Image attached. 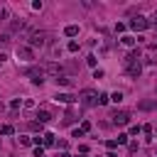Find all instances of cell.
Segmentation results:
<instances>
[{"instance_id": "cell-1", "label": "cell", "mask_w": 157, "mask_h": 157, "mask_svg": "<svg viewBox=\"0 0 157 157\" xmlns=\"http://www.w3.org/2000/svg\"><path fill=\"white\" fill-rule=\"evenodd\" d=\"M47 44H52L49 32H44V30H32L30 32V47L32 49H35V47H47Z\"/></svg>"}, {"instance_id": "cell-2", "label": "cell", "mask_w": 157, "mask_h": 157, "mask_svg": "<svg viewBox=\"0 0 157 157\" xmlns=\"http://www.w3.org/2000/svg\"><path fill=\"white\" fill-rule=\"evenodd\" d=\"M25 74L32 79V84H37V86H42L44 84V76H47L44 66H30V69H25Z\"/></svg>"}, {"instance_id": "cell-3", "label": "cell", "mask_w": 157, "mask_h": 157, "mask_svg": "<svg viewBox=\"0 0 157 157\" xmlns=\"http://www.w3.org/2000/svg\"><path fill=\"white\" fill-rule=\"evenodd\" d=\"M79 101H81L86 108H93V106H98V93L91 91V88H84V91H81V96H79Z\"/></svg>"}, {"instance_id": "cell-4", "label": "cell", "mask_w": 157, "mask_h": 157, "mask_svg": "<svg viewBox=\"0 0 157 157\" xmlns=\"http://www.w3.org/2000/svg\"><path fill=\"white\" fill-rule=\"evenodd\" d=\"M44 71H47V74H54V76L59 79V76H64L66 69H64L61 64H57V61H47V64H44Z\"/></svg>"}, {"instance_id": "cell-5", "label": "cell", "mask_w": 157, "mask_h": 157, "mask_svg": "<svg viewBox=\"0 0 157 157\" xmlns=\"http://www.w3.org/2000/svg\"><path fill=\"white\" fill-rule=\"evenodd\" d=\"M17 59L20 61H32L35 59V49L32 47H17Z\"/></svg>"}, {"instance_id": "cell-6", "label": "cell", "mask_w": 157, "mask_h": 157, "mask_svg": "<svg viewBox=\"0 0 157 157\" xmlns=\"http://www.w3.org/2000/svg\"><path fill=\"white\" fill-rule=\"evenodd\" d=\"M111 118H113L115 125H125V123H130V113L128 111H113Z\"/></svg>"}, {"instance_id": "cell-7", "label": "cell", "mask_w": 157, "mask_h": 157, "mask_svg": "<svg viewBox=\"0 0 157 157\" xmlns=\"http://www.w3.org/2000/svg\"><path fill=\"white\" fill-rule=\"evenodd\" d=\"M147 25H150V22H147V20H145V17H140V15L130 20V27H133V30H138V32H140V30H145V27H147Z\"/></svg>"}, {"instance_id": "cell-8", "label": "cell", "mask_w": 157, "mask_h": 157, "mask_svg": "<svg viewBox=\"0 0 157 157\" xmlns=\"http://www.w3.org/2000/svg\"><path fill=\"white\" fill-rule=\"evenodd\" d=\"M25 27H27V22H25V20H12V22H10V32H20V30H25Z\"/></svg>"}, {"instance_id": "cell-9", "label": "cell", "mask_w": 157, "mask_h": 157, "mask_svg": "<svg viewBox=\"0 0 157 157\" xmlns=\"http://www.w3.org/2000/svg\"><path fill=\"white\" fill-rule=\"evenodd\" d=\"M54 101H57V103H74L76 98H74L71 93H57V98H54Z\"/></svg>"}, {"instance_id": "cell-10", "label": "cell", "mask_w": 157, "mask_h": 157, "mask_svg": "<svg viewBox=\"0 0 157 157\" xmlns=\"http://www.w3.org/2000/svg\"><path fill=\"white\" fill-rule=\"evenodd\" d=\"M49 120H52L49 111H37V123H49Z\"/></svg>"}, {"instance_id": "cell-11", "label": "cell", "mask_w": 157, "mask_h": 157, "mask_svg": "<svg viewBox=\"0 0 157 157\" xmlns=\"http://www.w3.org/2000/svg\"><path fill=\"white\" fill-rule=\"evenodd\" d=\"M57 86H66V88H71V86H74V81H71L69 76H59V79H57Z\"/></svg>"}, {"instance_id": "cell-12", "label": "cell", "mask_w": 157, "mask_h": 157, "mask_svg": "<svg viewBox=\"0 0 157 157\" xmlns=\"http://www.w3.org/2000/svg\"><path fill=\"white\" fill-rule=\"evenodd\" d=\"M64 35H66V37H76V35H79V27H76V25H69V27L64 30Z\"/></svg>"}, {"instance_id": "cell-13", "label": "cell", "mask_w": 157, "mask_h": 157, "mask_svg": "<svg viewBox=\"0 0 157 157\" xmlns=\"http://www.w3.org/2000/svg\"><path fill=\"white\" fill-rule=\"evenodd\" d=\"M74 120H76V113H74V111H69V113L64 115V123H66V125H71Z\"/></svg>"}, {"instance_id": "cell-14", "label": "cell", "mask_w": 157, "mask_h": 157, "mask_svg": "<svg viewBox=\"0 0 157 157\" xmlns=\"http://www.w3.org/2000/svg\"><path fill=\"white\" fill-rule=\"evenodd\" d=\"M42 142H44V145H54V135L52 133H44L42 135Z\"/></svg>"}, {"instance_id": "cell-15", "label": "cell", "mask_w": 157, "mask_h": 157, "mask_svg": "<svg viewBox=\"0 0 157 157\" xmlns=\"http://www.w3.org/2000/svg\"><path fill=\"white\" fill-rule=\"evenodd\" d=\"M108 101H111V96H108V93H98V106H106Z\"/></svg>"}, {"instance_id": "cell-16", "label": "cell", "mask_w": 157, "mask_h": 157, "mask_svg": "<svg viewBox=\"0 0 157 157\" xmlns=\"http://www.w3.org/2000/svg\"><path fill=\"white\" fill-rule=\"evenodd\" d=\"M20 106H22V101H20V98H12V101H10V108H12V111H17Z\"/></svg>"}, {"instance_id": "cell-17", "label": "cell", "mask_w": 157, "mask_h": 157, "mask_svg": "<svg viewBox=\"0 0 157 157\" xmlns=\"http://www.w3.org/2000/svg\"><path fill=\"white\" fill-rule=\"evenodd\" d=\"M0 44H3V47L10 44V32H8V35H0Z\"/></svg>"}, {"instance_id": "cell-18", "label": "cell", "mask_w": 157, "mask_h": 157, "mask_svg": "<svg viewBox=\"0 0 157 157\" xmlns=\"http://www.w3.org/2000/svg\"><path fill=\"white\" fill-rule=\"evenodd\" d=\"M120 42H123V44H125V47H133V44H135V39H133V37H123V39H120Z\"/></svg>"}, {"instance_id": "cell-19", "label": "cell", "mask_w": 157, "mask_h": 157, "mask_svg": "<svg viewBox=\"0 0 157 157\" xmlns=\"http://www.w3.org/2000/svg\"><path fill=\"white\" fill-rule=\"evenodd\" d=\"M111 101H115V103H120V101H123V93H120V91H115L113 96H111Z\"/></svg>"}, {"instance_id": "cell-20", "label": "cell", "mask_w": 157, "mask_h": 157, "mask_svg": "<svg viewBox=\"0 0 157 157\" xmlns=\"http://www.w3.org/2000/svg\"><path fill=\"white\" fill-rule=\"evenodd\" d=\"M0 133H3V135H12V125H3V128H0Z\"/></svg>"}, {"instance_id": "cell-21", "label": "cell", "mask_w": 157, "mask_h": 157, "mask_svg": "<svg viewBox=\"0 0 157 157\" xmlns=\"http://www.w3.org/2000/svg\"><path fill=\"white\" fill-rule=\"evenodd\" d=\"M17 142H20V145H30L32 140H30V138H25V135H20V138H17Z\"/></svg>"}, {"instance_id": "cell-22", "label": "cell", "mask_w": 157, "mask_h": 157, "mask_svg": "<svg viewBox=\"0 0 157 157\" xmlns=\"http://www.w3.org/2000/svg\"><path fill=\"white\" fill-rule=\"evenodd\" d=\"M69 52H79V42H69Z\"/></svg>"}, {"instance_id": "cell-23", "label": "cell", "mask_w": 157, "mask_h": 157, "mask_svg": "<svg viewBox=\"0 0 157 157\" xmlns=\"http://www.w3.org/2000/svg\"><path fill=\"white\" fill-rule=\"evenodd\" d=\"M106 145H108V150H113V147H118V140H108Z\"/></svg>"}, {"instance_id": "cell-24", "label": "cell", "mask_w": 157, "mask_h": 157, "mask_svg": "<svg viewBox=\"0 0 157 157\" xmlns=\"http://www.w3.org/2000/svg\"><path fill=\"white\" fill-rule=\"evenodd\" d=\"M128 142V135H118V145H125Z\"/></svg>"}, {"instance_id": "cell-25", "label": "cell", "mask_w": 157, "mask_h": 157, "mask_svg": "<svg viewBox=\"0 0 157 157\" xmlns=\"http://www.w3.org/2000/svg\"><path fill=\"white\" fill-rule=\"evenodd\" d=\"M35 157H44V150H42V147H37V150H35Z\"/></svg>"}, {"instance_id": "cell-26", "label": "cell", "mask_w": 157, "mask_h": 157, "mask_svg": "<svg viewBox=\"0 0 157 157\" xmlns=\"http://www.w3.org/2000/svg\"><path fill=\"white\" fill-rule=\"evenodd\" d=\"M59 157H71V155H66V152H61V155H59Z\"/></svg>"}, {"instance_id": "cell-27", "label": "cell", "mask_w": 157, "mask_h": 157, "mask_svg": "<svg viewBox=\"0 0 157 157\" xmlns=\"http://www.w3.org/2000/svg\"><path fill=\"white\" fill-rule=\"evenodd\" d=\"M152 22H157V10H155V20H152Z\"/></svg>"}, {"instance_id": "cell-28", "label": "cell", "mask_w": 157, "mask_h": 157, "mask_svg": "<svg viewBox=\"0 0 157 157\" xmlns=\"http://www.w3.org/2000/svg\"><path fill=\"white\" fill-rule=\"evenodd\" d=\"M0 111H3V103H0Z\"/></svg>"}]
</instances>
